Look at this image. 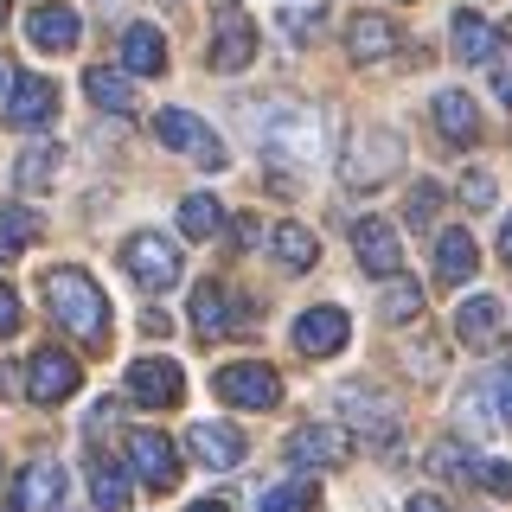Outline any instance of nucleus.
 Instances as JSON below:
<instances>
[{"label":"nucleus","instance_id":"obj_12","mask_svg":"<svg viewBox=\"0 0 512 512\" xmlns=\"http://www.w3.org/2000/svg\"><path fill=\"white\" fill-rule=\"evenodd\" d=\"M352 256H359L365 276H404V237H397L391 218H359L352 224Z\"/></svg>","mask_w":512,"mask_h":512},{"label":"nucleus","instance_id":"obj_39","mask_svg":"<svg viewBox=\"0 0 512 512\" xmlns=\"http://www.w3.org/2000/svg\"><path fill=\"white\" fill-rule=\"evenodd\" d=\"M461 199H468L474 205V212H487V205H493V173H461Z\"/></svg>","mask_w":512,"mask_h":512},{"label":"nucleus","instance_id":"obj_34","mask_svg":"<svg viewBox=\"0 0 512 512\" xmlns=\"http://www.w3.org/2000/svg\"><path fill=\"white\" fill-rule=\"evenodd\" d=\"M378 314L391 320V327H397V320H416V314H423V288H416L410 276H391V288H384V301H378Z\"/></svg>","mask_w":512,"mask_h":512},{"label":"nucleus","instance_id":"obj_10","mask_svg":"<svg viewBox=\"0 0 512 512\" xmlns=\"http://www.w3.org/2000/svg\"><path fill=\"white\" fill-rule=\"evenodd\" d=\"M77 384H84V365L71 359V352H58V346H39L32 352V365H26V397L32 404H71L77 397Z\"/></svg>","mask_w":512,"mask_h":512},{"label":"nucleus","instance_id":"obj_4","mask_svg":"<svg viewBox=\"0 0 512 512\" xmlns=\"http://www.w3.org/2000/svg\"><path fill=\"white\" fill-rule=\"evenodd\" d=\"M122 269H128V282L141 288V295H167L173 282H180V269H186V256L173 237H160V231H135L122 244Z\"/></svg>","mask_w":512,"mask_h":512},{"label":"nucleus","instance_id":"obj_31","mask_svg":"<svg viewBox=\"0 0 512 512\" xmlns=\"http://www.w3.org/2000/svg\"><path fill=\"white\" fill-rule=\"evenodd\" d=\"M314 500H320L314 474H295V480H276V487L256 500V512H314Z\"/></svg>","mask_w":512,"mask_h":512},{"label":"nucleus","instance_id":"obj_46","mask_svg":"<svg viewBox=\"0 0 512 512\" xmlns=\"http://www.w3.org/2000/svg\"><path fill=\"white\" fill-rule=\"evenodd\" d=\"M186 512H231V500H218V493H212V500H192Z\"/></svg>","mask_w":512,"mask_h":512},{"label":"nucleus","instance_id":"obj_20","mask_svg":"<svg viewBox=\"0 0 512 512\" xmlns=\"http://www.w3.org/2000/svg\"><path fill=\"white\" fill-rule=\"evenodd\" d=\"M52 116H58V84H52V77H20L13 96H7V122L32 135V128H45Z\"/></svg>","mask_w":512,"mask_h":512},{"label":"nucleus","instance_id":"obj_45","mask_svg":"<svg viewBox=\"0 0 512 512\" xmlns=\"http://www.w3.org/2000/svg\"><path fill=\"white\" fill-rule=\"evenodd\" d=\"M13 84H20V71H13V58L0 52V96H13Z\"/></svg>","mask_w":512,"mask_h":512},{"label":"nucleus","instance_id":"obj_50","mask_svg":"<svg viewBox=\"0 0 512 512\" xmlns=\"http://www.w3.org/2000/svg\"><path fill=\"white\" fill-rule=\"evenodd\" d=\"M0 474H7V455H0Z\"/></svg>","mask_w":512,"mask_h":512},{"label":"nucleus","instance_id":"obj_42","mask_svg":"<svg viewBox=\"0 0 512 512\" xmlns=\"http://www.w3.org/2000/svg\"><path fill=\"white\" fill-rule=\"evenodd\" d=\"M493 96L512 109V58H493Z\"/></svg>","mask_w":512,"mask_h":512},{"label":"nucleus","instance_id":"obj_36","mask_svg":"<svg viewBox=\"0 0 512 512\" xmlns=\"http://www.w3.org/2000/svg\"><path fill=\"white\" fill-rule=\"evenodd\" d=\"M468 480H474L480 493H493V500H506V493H512V468H506L500 455H474V468H468Z\"/></svg>","mask_w":512,"mask_h":512},{"label":"nucleus","instance_id":"obj_1","mask_svg":"<svg viewBox=\"0 0 512 512\" xmlns=\"http://www.w3.org/2000/svg\"><path fill=\"white\" fill-rule=\"evenodd\" d=\"M45 308H52V320L77 346H90V352L109 346V295L96 288L90 269H77V263L45 269Z\"/></svg>","mask_w":512,"mask_h":512},{"label":"nucleus","instance_id":"obj_43","mask_svg":"<svg viewBox=\"0 0 512 512\" xmlns=\"http://www.w3.org/2000/svg\"><path fill=\"white\" fill-rule=\"evenodd\" d=\"M20 250H26V244H20V237L7 231V218H0V263H7V256H20Z\"/></svg>","mask_w":512,"mask_h":512},{"label":"nucleus","instance_id":"obj_38","mask_svg":"<svg viewBox=\"0 0 512 512\" xmlns=\"http://www.w3.org/2000/svg\"><path fill=\"white\" fill-rule=\"evenodd\" d=\"M429 468H436V474H448V480H468L474 455H468L461 442H436V455H429Z\"/></svg>","mask_w":512,"mask_h":512},{"label":"nucleus","instance_id":"obj_49","mask_svg":"<svg viewBox=\"0 0 512 512\" xmlns=\"http://www.w3.org/2000/svg\"><path fill=\"white\" fill-rule=\"evenodd\" d=\"M0 512H20V506H7V500H0Z\"/></svg>","mask_w":512,"mask_h":512},{"label":"nucleus","instance_id":"obj_41","mask_svg":"<svg viewBox=\"0 0 512 512\" xmlns=\"http://www.w3.org/2000/svg\"><path fill=\"white\" fill-rule=\"evenodd\" d=\"M231 237H237V250H256V244H263V218H256V212L231 218Z\"/></svg>","mask_w":512,"mask_h":512},{"label":"nucleus","instance_id":"obj_37","mask_svg":"<svg viewBox=\"0 0 512 512\" xmlns=\"http://www.w3.org/2000/svg\"><path fill=\"white\" fill-rule=\"evenodd\" d=\"M442 199H448V192H442L436 180H416V186H410V205H404V218H410V224H436Z\"/></svg>","mask_w":512,"mask_h":512},{"label":"nucleus","instance_id":"obj_14","mask_svg":"<svg viewBox=\"0 0 512 512\" xmlns=\"http://www.w3.org/2000/svg\"><path fill=\"white\" fill-rule=\"evenodd\" d=\"M186 448H192V461H199V468H212V474L244 468V455H250L244 429H231V423H192L186 429Z\"/></svg>","mask_w":512,"mask_h":512},{"label":"nucleus","instance_id":"obj_35","mask_svg":"<svg viewBox=\"0 0 512 512\" xmlns=\"http://www.w3.org/2000/svg\"><path fill=\"white\" fill-rule=\"evenodd\" d=\"M276 26H282L295 45H308V39H320V32H327V7H282Z\"/></svg>","mask_w":512,"mask_h":512},{"label":"nucleus","instance_id":"obj_40","mask_svg":"<svg viewBox=\"0 0 512 512\" xmlns=\"http://www.w3.org/2000/svg\"><path fill=\"white\" fill-rule=\"evenodd\" d=\"M20 320H26V308H20V288H13V282H0V340H7V333H20Z\"/></svg>","mask_w":512,"mask_h":512},{"label":"nucleus","instance_id":"obj_29","mask_svg":"<svg viewBox=\"0 0 512 512\" xmlns=\"http://www.w3.org/2000/svg\"><path fill=\"white\" fill-rule=\"evenodd\" d=\"M84 90H90L96 109H109V116H128V109H135V84H128V71L90 64V71H84Z\"/></svg>","mask_w":512,"mask_h":512},{"label":"nucleus","instance_id":"obj_21","mask_svg":"<svg viewBox=\"0 0 512 512\" xmlns=\"http://www.w3.org/2000/svg\"><path fill=\"white\" fill-rule=\"evenodd\" d=\"M26 32L39 52H71L77 32H84V20H77V7H64V0H45V7L26 13Z\"/></svg>","mask_w":512,"mask_h":512},{"label":"nucleus","instance_id":"obj_9","mask_svg":"<svg viewBox=\"0 0 512 512\" xmlns=\"http://www.w3.org/2000/svg\"><path fill=\"white\" fill-rule=\"evenodd\" d=\"M212 391L224 397L231 410H276L282 404V378L269 372L263 359H237V365H218Z\"/></svg>","mask_w":512,"mask_h":512},{"label":"nucleus","instance_id":"obj_23","mask_svg":"<svg viewBox=\"0 0 512 512\" xmlns=\"http://www.w3.org/2000/svg\"><path fill=\"white\" fill-rule=\"evenodd\" d=\"M122 71L128 77H160L167 71V39H160V26H148V20L122 26Z\"/></svg>","mask_w":512,"mask_h":512},{"label":"nucleus","instance_id":"obj_48","mask_svg":"<svg viewBox=\"0 0 512 512\" xmlns=\"http://www.w3.org/2000/svg\"><path fill=\"white\" fill-rule=\"evenodd\" d=\"M7 7H13V0H0V26H7Z\"/></svg>","mask_w":512,"mask_h":512},{"label":"nucleus","instance_id":"obj_30","mask_svg":"<svg viewBox=\"0 0 512 512\" xmlns=\"http://www.w3.org/2000/svg\"><path fill=\"white\" fill-rule=\"evenodd\" d=\"M180 237H192V244L224 237V205L212 199V192H186L180 199Z\"/></svg>","mask_w":512,"mask_h":512},{"label":"nucleus","instance_id":"obj_25","mask_svg":"<svg viewBox=\"0 0 512 512\" xmlns=\"http://www.w3.org/2000/svg\"><path fill=\"white\" fill-rule=\"evenodd\" d=\"M90 506L96 512H122L128 506V493H135V480H128V474H135V468H128V461H109V455H90Z\"/></svg>","mask_w":512,"mask_h":512},{"label":"nucleus","instance_id":"obj_8","mask_svg":"<svg viewBox=\"0 0 512 512\" xmlns=\"http://www.w3.org/2000/svg\"><path fill=\"white\" fill-rule=\"evenodd\" d=\"M282 455H288V468H301V474H327V468H346L352 436H346V423H301V429H288Z\"/></svg>","mask_w":512,"mask_h":512},{"label":"nucleus","instance_id":"obj_17","mask_svg":"<svg viewBox=\"0 0 512 512\" xmlns=\"http://www.w3.org/2000/svg\"><path fill=\"white\" fill-rule=\"evenodd\" d=\"M58 500H64V468L52 455L26 461L20 480H13V506H20V512H58Z\"/></svg>","mask_w":512,"mask_h":512},{"label":"nucleus","instance_id":"obj_11","mask_svg":"<svg viewBox=\"0 0 512 512\" xmlns=\"http://www.w3.org/2000/svg\"><path fill=\"white\" fill-rule=\"evenodd\" d=\"M128 468H135V480L148 493H173L180 487V448L160 436V429H135L128 436Z\"/></svg>","mask_w":512,"mask_h":512},{"label":"nucleus","instance_id":"obj_33","mask_svg":"<svg viewBox=\"0 0 512 512\" xmlns=\"http://www.w3.org/2000/svg\"><path fill=\"white\" fill-rule=\"evenodd\" d=\"M404 372L410 378H423V384H436L448 372V346L442 340H429V333H416V340L404 346Z\"/></svg>","mask_w":512,"mask_h":512},{"label":"nucleus","instance_id":"obj_44","mask_svg":"<svg viewBox=\"0 0 512 512\" xmlns=\"http://www.w3.org/2000/svg\"><path fill=\"white\" fill-rule=\"evenodd\" d=\"M404 512H448V500H436V493H416Z\"/></svg>","mask_w":512,"mask_h":512},{"label":"nucleus","instance_id":"obj_24","mask_svg":"<svg viewBox=\"0 0 512 512\" xmlns=\"http://www.w3.org/2000/svg\"><path fill=\"white\" fill-rule=\"evenodd\" d=\"M58 167H64L58 141H26L20 160H13V192H52L58 186Z\"/></svg>","mask_w":512,"mask_h":512},{"label":"nucleus","instance_id":"obj_5","mask_svg":"<svg viewBox=\"0 0 512 512\" xmlns=\"http://www.w3.org/2000/svg\"><path fill=\"white\" fill-rule=\"evenodd\" d=\"M340 423L346 436H365V442H397L404 436V416H397V397H384L378 384H340Z\"/></svg>","mask_w":512,"mask_h":512},{"label":"nucleus","instance_id":"obj_3","mask_svg":"<svg viewBox=\"0 0 512 512\" xmlns=\"http://www.w3.org/2000/svg\"><path fill=\"white\" fill-rule=\"evenodd\" d=\"M397 167H404V141H397L391 128H359L340 154V186L346 192H378L384 180H397Z\"/></svg>","mask_w":512,"mask_h":512},{"label":"nucleus","instance_id":"obj_27","mask_svg":"<svg viewBox=\"0 0 512 512\" xmlns=\"http://www.w3.org/2000/svg\"><path fill=\"white\" fill-rule=\"evenodd\" d=\"M448 39H455V58H461V64H487V58H493V39H500V32L480 20L474 7H461L455 20H448Z\"/></svg>","mask_w":512,"mask_h":512},{"label":"nucleus","instance_id":"obj_32","mask_svg":"<svg viewBox=\"0 0 512 512\" xmlns=\"http://www.w3.org/2000/svg\"><path fill=\"white\" fill-rule=\"evenodd\" d=\"M474 397H487L480 410H487L493 423H506V429H512V352H506L500 365H493L487 378H480V391H474Z\"/></svg>","mask_w":512,"mask_h":512},{"label":"nucleus","instance_id":"obj_28","mask_svg":"<svg viewBox=\"0 0 512 512\" xmlns=\"http://www.w3.org/2000/svg\"><path fill=\"white\" fill-rule=\"evenodd\" d=\"M269 250H276V263L288 269V276H301V269L320 263V244H314L308 224H276V231H269Z\"/></svg>","mask_w":512,"mask_h":512},{"label":"nucleus","instance_id":"obj_47","mask_svg":"<svg viewBox=\"0 0 512 512\" xmlns=\"http://www.w3.org/2000/svg\"><path fill=\"white\" fill-rule=\"evenodd\" d=\"M500 263H506V269H512V218H506V224H500Z\"/></svg>","mask_w":512,"mask_h":512},{"label":"nucleus","instance_id":"obj_15","mask_svg":"<svg viewBox=\"0 0 512 512\" xmlns=\"http://www.w3.org/2000/svg\"><path fill=\"white\" fill-rule=\"evenodd\" d=\"M186 314H192V333H199L205 346H218L224 333L244 320V308H237V295H231L224 282H199V288H192V308H186Z\"/></svg>","mask_w":512,"mask_h":512},{"label":"nucleus","instance_id":"obj_13","mask_svg":"<svg viewBox=\"0 0 512 512\" xmlns=\"http://www.w3.org/2000/svg\"><path fill=\"white\" fill-rule=\"evenodd\" d=\"M180 397H186V372L173 359H135V365H128V404L173 410Z\"/></svg>","mask_w":512,"mask_h":512},{"label":"nucleus","instance_id":"obj_18","mask_svg":"<svg viewBox=\"0 0 512 512\" xmlns=\"http://www.w3.org/2000/svg\"><path fill=\"white\" fill-rule=\"evenodd\" d=\"M397 20H384V13H359V20H346V58L352 64H384L397 52Z\"/></svg>","mask_w":512,"mask_h":512},{"label":"nucleus","instance_id":"obj_2","mask_svg":"<svg viewBox=\"0 0 512 512\" xmlns=\"http://www.w3.org/2000/svg\"><path fill=\"white\" fill-rule=\"evenodd\" d=\"M244 122H250L256 148L269 160L308 167V160H320V148H327V116H320L314 103H250Z\"/></svg>","mask_w":512,"mask_h":512},{"label":"nucleus","instance_id":"obj_26","mask_svg":"<svg viewBox=\"0 0 512 512\" xmlns=\"http://www.w3.org/2000/svg\"><path fill=\"white\" fill-rule=\"evenodd\" d=\"M493 333H500V295H468L455 308V340L461 346H493Z\"/></svg>","mask_w":512,"mask_h":512},{"label":"nucleus","instance_id":"obj_7","mask_svg":"<svg viewBox=\"0 0 512 512\" xmlns=\"http://www.w3.org/2000/svg\"><path fill=\"white\" fill-rule=\"evenodd\" d=\"M212 20H218V32H212V71L218 77H237V71H250L256 64V20L237 0H212Z\"/></svg>","mask_w":512,"mask_h":512},{"label":"nucleus","instance_id":"obj_16","mask_svg":"<svg viewBox=\"0 0 512 512\" xmlns=\"http://www.w3.org/2000/svg\"><path fill=\"white\" fill-rule=\"evenodd\" d=\"M352 340V320H346V308H333V301H320V308H308L295 320V346L308 352V359H333Z\"/></svg>","mask_w":512,"mask_h":512},{"label":"nucleus","instance_id":"obj_19","mask_svg":"<svg viewBox=\"0 0 512 512\" xmlns=\"http://www.w3.org/2000/svg\"><path fill=\"white\" fill-rule=\"evenodd\" d=\"M429 116H436V128H442L448 148H474V141H480V109H474L468 90H436Z\"/></svg>","mask_w":512,"mask_h":512},{"label":"nucleus","instance_id":"obj_6","mask_svg":"<svg viewBox=\"0 0 512 512\" xmlns=\"http://www.w3.org/2000/svg\"><path fill=\"white\" fill-rule=\"evenodd\" d=\"M154 141L173 148V154H192L199 167H212V173L231 167V148H224V141L212 135V122H199L192 109H160V116H154Z\"/></svg>","mask_w":512,"mask_h":512},{"label":"nucleus","instance_id":"obj_22","mask_svg":"<svg viewBox=\"0 0 512 512\" xmlns=\"http://www.w3.org/2000/svg\"><path fill=\"white\" fill-rule=\"evenodd\" d=\"M474 269H480V244L461 224H448V231H436V282L448 288H461V282H474Z\"/></svg>","mask_w":512,"mask_h":512}]
</instances>
